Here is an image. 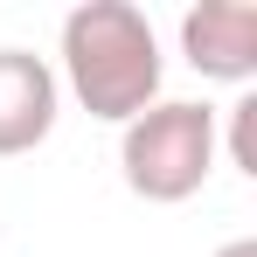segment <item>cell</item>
Segmentation results:
<instances>
[{"mask_svg": "<svg viewBox=\"0 0 257 257\" xmlns=\"http://www.w3.org/2000/svg\"><path fill=\"white\" fill-rule=\"evenodd\" d=\"M215 257H257V236H229V243H222Z\"/></svg>", "mask_w": 257, "mask_h": 257, "instance_id": "8992f818", "label": "cell"}, {"mask_svg": "<svg viewBox=\"0 0 257 257\" xmlns=\"http://www.w3.org/2000/svg\"><path fill=\"white\" fill-rule=\"evenodd\" d=\"M215 160H222V146H215V104H202V97H160L132 125H118V174L153 209L195 202L209 188Z\"/></svg>", "mask_w": 257, "mask_h": 257, "instance_id": "7a4b0ae2", "label": "cell"}, {"mask_svg": "<svg viewBox=\"0 0 257 257\" xmlns=\"http://www.w3.org/2000/svg\"><path fill=\"white\" fill-rule=\"evenodd\" d=\"M181 63L202 84L250 90L257 77V0H202L181 14Z\"/></svg>", "mask_w": 257, "mask_h": 257, "instance_id": "3957f363", "label": "cell"}, {"mask_svg": "<svg viewBox=\"0 0 257 257\" xmlns=\"http://www.w3.org/2000/svg\"><path fill=\"white\" fill-rule=\"evenodd\" d=\"M49 70L104 125H132L146 104H160V84H167L160 35L146 21V7H132V0H84V7H70Z\"/></svg>", "mask_w": 257, "mask_h": 257, "instance_id": "6da1fadb", "label": "cell"}, {"mask_svg": "<svg viewBox=\"0 0 257 257\" xmlns=\"http://www.w3.org/2000/svg\"><path fill=\"white\" fill-rule=\"evenodd\" d=\"M63 118V84L35 49H0V160L35 153Z\"/></svg>", "mask_w": 257, "mask_h": 257, "instance_id": "277c9868", "label": "cell"}, {"mask_svg": "<svg viewBox=\"0 0 257 257\" xmlns=\"http://www.w3.org/2000/svg\"><path fill=\"white\" fill-rule=\"evenodd\" d=\"M215 146L243 181H257V90H236V104L215 111Z\"/></svg>", "mask_w": 257, "mask_h": 257, "instance_id": "5b68a950", "label": "cell"}]
</instances>
